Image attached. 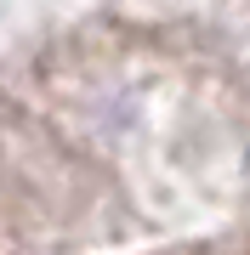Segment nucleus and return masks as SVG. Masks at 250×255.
Wrapping results in <instances>:
<instances>
[{"label":"nucleus","instance_id":"f257e3e1","mask_svg":"<svg viewBox=\"0 0 250 255\" xmlns=\"http://www.w3.org/2000/svg\"><path fill=\"white\" fill-rule=\"evenodd\" d=\"M245 170H250V153H245Z\"/></svg>","mask_w":250,"mask_h":255}]
</instances>
